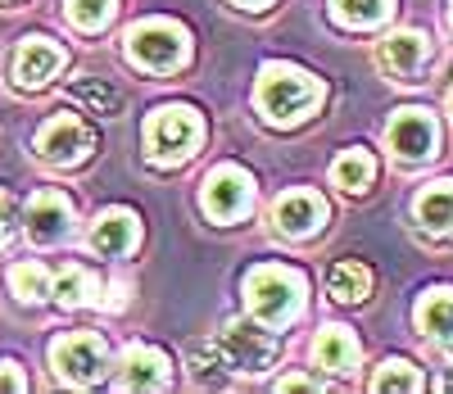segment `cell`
I'll list each match as a JSON object with an SVG mask.
<instances>
[{
	"mask_svg": "<svg viewBox=\"0 0 453 394\" xmlns=\"http://www.w3.org/2000/svg\"><path fill=\"white\" fill-rule=\"evenodd\" d=\"M322 82L309 77L304 68H290V64H268L258 77V109L268 123H299L322 104Z\"/></svg>",
	"mask_w": 453,
	"mask_h": 394,
	"instance_id": "6da1fadb",
	"label": "cell"
},
{
	"mask_svg": "<svg viewBox=\"0 0 453 394\" xmlns=\"http://www.w3.org/2000/svg\"><path fill=\"white\" fill-rule=\"evenodd\" d=\"M245 304L254 313V322L263 327H286L304 313V277L290 267L263 263L245 277Z\"/></svg>",
	"mask_w": 453,
	"mask_h": 394,
	"instance_id": "7a4b0ae2",
	"label": "cell"
},
{
	"mask_svg": "<svg viewBox=\"0 0 453 394\" xmlns=\"http://www.w3.org/2000/svg\"><path fill=\"white\" fill-rule=\"evenodd\" d=\"M200 141H204V123L191 104H159L145 123V154L164 168L186 164L200 150Z\"/></svg>",
	"mask_w": 453,
	"mask_h": 394,
	"instance_id": "3957f363",
	"label": "cell"
},
{
	"mask_svg": "<svg viewBox=\"0 0 453 394\" xmlns=\"http://www.w3.org/2000/svg\"><path fill=\"white\" fill-rule=\"evenodd\" d=\"M127 59L150 73H173L191 59V36L168 19H150L127 32Z\"/></svg>",
	"mask_w": 453,
	"mask_h": 394,
	"instance_id": "277c9868",
	"label": "cell"
},
{
	"mask_svg": "<svg viewBox=\"0 0 453 394\" xmlns=\"http://www.w3.org/2000/svg\"><path fill=\"white\" fill-rule=\"evenodd\" d=\"M213 363L218 367H232V372H268L277 363V336L263 331L254 322H232L213 344Z\"/></svg>",
	"mask_w": 453,
	"mask_h": 394,
	"instance_id": "5b68a950",
	"label": "cell"
},
{
	"mask_svg": "<svg viewBox=\"0 0 453 394\" xmlns=\"http://www.w3.org/2000/svg\"><path fill=\"white\" fill-rule=\"evenodd\" d=\"M50 363H55L59 381H68V385H96L109 367V349L91 331H73L50 344Z\"/></svg>",
	"mask_w": 453,
	"mask_h": 394,
	"instance_id": "8992f818",
	"label": "cell"
},
{
	"mask_svg": "<svg viewBox=\"0 0 453 394\" xmlns=\"http://www.w3.org/2000/svg\"><path fill=\"white\" fill-rule=\"evenodd\" d=\"M200 205L213 222H236L250 213L254 205V177L236 164H218L209 177H204V190H200Z\"/></svg>",
	"mask_w": 453,
	"mask_h": 394,
	"instance_id": "52a82bcc",
	"label": "cell"
},
{
	"mask_svg": "<svg viewBox=\"0 0 453 394\" xmlns=\"http://www.w3.org/2000/svg\"><path fill=\"white\" fill-rule=\"evenodd\" d=\"M386 141L395 150V159L403 164H422L440 150V123L426 113V109H399L386 127Z\"/></svg>",
	"mask_w": 453,
	"mask_h": 394,
	"instance_id": "ba28073f",
	"label": "cell"
},
{
	"mask_svg": "<svg viewBox=\"0 0 453 394\" xmlns=\"http://www.w3.org/2000/svg\"><path fill=\"white\" fill-rule=\"evenodd\" d=\"M91 145H96L91 127L82 123V118H73V113H55L50 123L36 132V154H42L46 164H59V168L82 164L91 154Z\"/></svg>",
	"mask_w": 453,
	"mask_h": 394,
	"instance_id": "9c48e42d",
	"label": "cell"
},
{
	"mask_svg": "<svg viewBox=\"0 0 453 394\" xmlns=\"http://www.w3.org/2000/svg\"><path fill=\"white\" fill-rule=\"evenodd\" d=\"M376 59H381V68L390 77H399V82H422V68L431 59V46H426L422 32H395V36L381 42Z\"/></svg>",
	"mask_w": 453,
	"mask_h": 394,
	"instance_id": "30bf717a",
	"label": "cell"
},
{
	"mask_svg": "<svg viewBox=\"0 0 453 394\" xmlns=\"http://www.w3.org/2000/svg\"><path fill=\"white\" fill-rule=\"evenodd\" d=\"M273 222L281 236H290V241H299V236H313L322 222H326V200L318 190H290L277 200L273 209Z\"/></svg>",
	"mask_w": 453,
	"mask_h": 394,
	"instance_id": "8fae6325",
	"label": "cell"
},
{
	"mask_svg": "<svg viewBox=\"0 0 453 394\" xmlns=\"http://www.w3.org/2000/svg\"><path fill=\"white\" fill-rule=\"evenodd\" d=\"M73 231V205L59 190H42L27 200V236L36 245H55Z\"/></svg>",
	"mask_w": 453,
	"mask_h": 394,
	"instance_id": "7c38bea8",
	"label": "cell"
},
{
	"mask_svg": "<svg viewBox=\"0 0 453 394\" xmlns=\"http://www.w3.org/2000/svg\"><path fill=\"white\" fill-rule=\"evenodd\" d=\"M59 68H64V50L55 42H46V36H27L14 55V82L23 91H36V87H46Z\"/></svg>",
	"mask_w": 453,
	"mask_h": 394,
	"instance_id": "4fadbf2b",
	"label": "cell"
},
{
	"mask_svg": "<svg viewBox=\"0 0 453 394\" xmlns=\"http://www.w3.org/2000/svg\"><path fill=\"white\" fill-rule=\"evenodd\" d=\"M136 241H141V222H136V213H127V209H109V213H100L96 227H91V250L104 254V259L132 254Z\"/></svg>",
	"mask_w": 453,
	"mask_h": 394,
	"instance_id": "5bb4252c",
	"label": "cell"
},
{
	"mask_svg": "<svg viewBox=\"0 0 453 394\" xmlns=\"http://www.w3.org/2000/svg\"><path fill=\"white\" fill-rule=\"evenodd\" d=\"M168 385V359L155 344H132L123 353V390H159Z\"/></svg>",
	"mask_w": 453,
	"mask_h": 394,
	"instance_id": "9a60e30c",
	"label": "cell"
},
{
	"mask_svg": "<svg viewBox=\"0 0 453 394\" xmlns=\"http://www.w3.org/2000/svg\"><path fill=\"white\" fill-rule=\"evenodd\" d=\"M412 318H418V331L431 336L435 344H453V286L426 290L412 308Z\"/></svg>",
	"mask_w": 453,
	"mask_h": 394,
	"instance_id": "2e32d148",
	"label": "cell"
},
{
	"mask_svg": "<svg viewBox=\"0 0 453 394\" xmlns=\"http://www.w3.org/2000/svg\"><path fill=\"white\" fill-rule=\"evenodd\" d=\"M313 359L326 372H354L358 367V340L349 327H322L313 340Z\"/></svg>",
	"mask_w": 453,
	"mask_h": 394,
	"instance_id": "e0dca14e",
	"label": "cell"
},
{
	"mask_svg": "<svg viewBox=\"0 0 453 394\" xmlns=\"http://www.w3.org/2000/svg\"><path fill=\"white\" fill-rule=\"evenodd\" d=\"M418 222L435 236H453V182H435L418 195Z\"/></svg>",
	"mask_w": 453,
	"mask_h": 394,
	"instance_id": "ac0fdd59",
	"label": "cell"
},
{
	"mask_svg": "<svg viewBox=\"0 0 453 394\" xmlns=\"http://www.w3.org/2000/svg\"><path fill=\"white\" fill-rule=\"evenodd\" d=\"M326 286H331V299L340 304H358L372 295V267L358 263V259H345V263H335L326 272Z\"/></svg>",
	"mask_w": 453,
	"mask_h": 394,
	"instance_id": "d6986e66",
	"label": "cell"
},
{
	"mask_svg": "<svg viewBox=\"0 0 453 394\" xmlns=\"http://www.w3.org/2000/svg\"><path fill=\"white\" fill-rule=\"evenodd\" d=\"M331 177H335V186H340V190L358 195V190H367V186H372V177H376V159H372L367 150H345V154L335 159Z\"/></svg>",
	"mask_w": 453,
	"mask_h": 394,
	"instance_id": "ffe728a7",
	"label": "cell"
},
{
	"mask_svg": "<svg viewBox=\"0 0 453 394\" xmlns=\"http://www.w3.org/2000/svg\"><path fill=\"white\" fill-rule=\"evenodd\" d=\"M10 290L23 304H42V299L55 295V282H50V272L42 263H19V267H10Z\"/></svg>",
	"mask_w": 453,
	"mask_h": 394,
	"instance_id": "44dd1931",
	"label": "cell"
},
{
	"mask_svg": "<svg viewBox=\"0 0 453 394\" xmlns=\"http://www.w3.org/2000/svg\"><path fill=\"white\" fill-rule=\"evenodd\" d=\"M426 381H422V372L412 367L408 359H390V363H381V372L372 376V390L376 394H390V390H403V394H418Z\"/></svg>",
	"mask_w": 453,
	"mask_h": 394,
	"instance_id": "7402d4cb",
	"label": "cell"
},
{
	"mask_svg": "<svg viewBox=\"0 0 453 394\" xmlns=\"http://www.w3.org/2000/svg\"><path fill=\"white\" fill-rule=\"evenodd\" d=\"M331 14L345 27H376L390 14V0H331Z\"/></svg>",
	"mask_w": 453,
	"mask_h": 394,
	"instance_id": "603a6c76",
	"label": "cell"
},
{
	"mask_svg": "<svg viewBox=\"0 0 453 394\" xmlns=\"http://www.w3.org/2000/svg\"><path fill=\"white\" fill-rule=\"evenodd\" d=\"M96 295V277L87 267H64L59 277H55V299L64 304V308H78V304H87Z\"/></svg>",
	"mask_w": 453,
	"mask_h": 394,
	"instance_id": "cb8c5ba5",
	"label": "cell"
},
{
	"mask_svg": "<svg viewBox=\"0 0 453 394\" xmlns=\"http://www.w3.org/2000/svg\"><path fill=\"white\" fill-rule=\"evenodd\" d=\"M113 10H119V0H68V23L82 32H96L113 19Z\"/></svg>",
	"mask_w": 453,
	"mask_h": 394,
	"instance_id": "d4e9b609",
	"label": "cell"
},
{
	"mask_svg": "<svg viewBox=\"0 0 453 394\" xmlns=\"http://www.w3.org/2000/svg\"><path fill=\"white\" fill-rule=\"evenodd\" d=\"M73 96H78L82 104H91L96 113H119V91H113V87H104V82H91V77H87V82H78V87H73Z\"/></svg>",
	"mask_w": 453,
	"mask_h": 394,
	"instance_id": "484cf974",
	"label": "cell"
},
{
	"mask_svg": "<svg viewBox=\"0 0 453 394\" xmlns=\"http://www.w3.org/2000/svg\"><path fill=\"white\" fill-rule=\"evenodd\" d=\"M0 390H27V381L14 372V363H0Z\"/></svg>",
	"mask_w": 453,
	"mask_h": 394,
	"instance_id": "4316f807",
	"label": "cell"
},
{
	"mask_svg": "<svg viewBox=\"0 0 453 394\" xmlns=\"http://www.w3.org/2000/svg\"><path fill=\"white\" fill-rule=\"evenodd\" d=\"M10 222H14V209H10V195L0 190V241H5V231H10Z\"/></svg>",
	"mask_w": 453,
	"mask_h": 394,
	"instance_id": "83f0119b",
	"label": "cell"
},
{
	"mask_svg": "<svg viewBox=\"0 0 453 394\" xmlns=\"http://www.w3.org/2000/svg\"><path fill=\"white\" fill-rule=\"evenodd\" d=\"M281 390H322L318 381H309V376H286L281 381Z\"/></svg>",
	"mask_w": 453,
	"mask_h": 394,
	"instance_id": "f1b7e54d",
	"label": "cell"
},
{
	"mask_svg": "<svg viewBox=\"0 0 453 394\" xmlns=\"http://www.w3.org/2000/svg\"><path fill=\"white\" fill-rule=\"evenodd\" d=\"M236 5H245V10H258V5H268V0H236Z\"/></svg>",
	"mask_w": 453,
	"mask_h": 394,
	"instance_id": "f546056e",
	"label": "cell"
},
{
	"mask_svg": "<svg viewBox=\"0 0 453 394\" xmlns=\"http://www.w3.org/2000/svg\"><path fill=\"white\" fill-rule=\"evenodd\" d=\"M449 109H453V91H449Z\"/></svg>",
	"mask_w": 453,
	"mask_h": 394,
	"instance_id": "4dcf8cb0",
	"label": "cell"
},
{
	"mask_svg": "<svg viewBox=\"0 0 453 394\" xmlns=\"http://www.w3.org/2000/svg\"><path fill=\"white\" fill-rule=\"evenodd\" d=\"M449 390H453V381H449Z\"/></svg>",
	"mask_w": 453,
	"mask_h": 394,
	"instance_id": "1f68e13d",
	"label": "cell"
}]
</instances>
